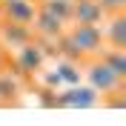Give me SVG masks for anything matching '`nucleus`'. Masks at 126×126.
<instances>
[{
  "label": "nucleus",
  "mask_w": 126,
  "mask_h": 126,
  "mask_svg": "<svg viewBox=\"0 0 126 126\" xmlns=\"http://www.w3.org/2000/svg\"><path fill=\"white\" fill-rule=\"evenodd\" d=\"M57 57H72L78 63H86L103 52V32L100 26H83V23H69L66 32L55 40Z\"/></svg>",
  "instance_id": "1"
},
{
  "label": "nucleus",
  "mask_w": 126,
  "mask_h": 126,
  "mask_svg": "<svg viewBox=\"0 0 126 126\" xmlns=\"http://www.w3.org/2000/svg\"><path fill=\"white\" fill-rule=\"evenodd\" d=\"M83 83L94 89L100 97H109V94L126 92V78L115 75V72L100 60V57H92V60L83 63Z\"/></svg>",
  "instance_id": "2"
},
{
  "label": "nucleus",
  "mask_w": 126,
  "mask_h": 126,
  "mask_svg": "<svg viewBox=\"0 0 126 126\" xmlns=\"http://www.w3.org/2000/svg\"><path fill=\"white\" fill-rule=\"evenodd\" d=\"M12 63H15V75H17V78L37 80V75L43 72V66L49 63V52H46V46L34 37V40H29V43H23L20 49H15Z\"/></svg>",
  "instance_id": "3"
},
{
  "label": "nucleus",
  "mask_w": 126,
  "mask_h": 126,
  "mask_svg": "<svg viewBox=\"0 0 126 126\" xmlns=\"http://www.w3.org/2000/svg\"><path fill=\"white\" fill-rule=\"evenodd\" d=\"M49 106H60V109H94V106H100L103 97L94 92L89 83H75V86H63L57 92H49Z\"/></svg>",
  "instance_id": "4"
},
{
  "label": "nucleus",
  "mask_w": 126,
  "mask_h": 126,
  "mask_svg": "<svg viewBox=\"0 0 126 126\" xmlns=\"http://www.w3.org/2000/svg\"><path fill=\"white\" fill-rule=\"evenodd\" d=\"M37 15V0H0V20L17 26H29Z\"/></svg>",
  "instance_id": "5"
},
{
  "label": "nucleus",
  "mask_w": 126,
  "mask_h": 126,
  "mask_svg": "<svg viewBox=\"0 0 126 126\" xmlns=\"http://www.w3.org/2000/svg\"><path fill=\"white\" fill-rule=\"evenodd\" d=\"M103 32V43L112 49H126V9L120 12H109L106 20L100 23Z\"/></svg>",
  "instance_id": "6"
},
{
  "label": "nucleus",
  "mask_w": 126,
  "mask_h": 126,
  "mask_svg": "<svg viewBox=\"0 0 126 126\" xmlns=\"http://www.w3.org/2000/svg\"><path fill=\"white\" fill-rule=\"evenodd\" d=\"M66 26H69V23H63L60 17L49 15L46 9H40V6H37L34 20H32V32H34V37H37V40H57L63 32H66Z\"/></svg>",
  "instance_id": "7"
},
{
  "label": "nucleus",
  "mask_w": 126,
  "mask_h": 126,
  "mask_svg": "<svg viewBox=\"0 0 126 126\" xmlns=\"http://www.w3.org/2000/svg\"><path fill=\"white\" fill-rule=\"evenodd\" d=\"M106 20V9L97 0H72V23L100 26Z\"/></svg>",
  "instance_id": "8"
},
{
  "label": "nucleus",
  "mask_w": 126,
  "mask_h": 126,
  "mask_svg": "<svg viewBox=\"0 0 126 126\" xmlns=\"http://www.w3.org/2000/svg\"><path fill=\"white\" fill-rule=\"evenodd\" d=\"M23 100V83L12 69H0V106H17Z\"/></svg>",
  "instance_id": "9"
},
{
  "label": "nucleus",
  "mask_w": 126,
  "mask_h": 126,
  "mask_svg": "<svg viewBox=\"0 0 126 126\" xmlns=\"http://www.w3.org/2000/svg\"><path fill=\"white\" fill-rule=\"evenodd\" d=\"M34 40V32L29 26H17V23H6V20H0V43L12 52V49H20L23 43Z\"/></svg>",
  "instance_id": "10"
},
{
  "label": "nucleus",
  "mask_w": 126,
  "mask_h": 126,
  "mask_svg": "<svg viewBox=\"0 0 126 126\" xmlns=\"http://www.w3.org/2000/svg\"><path fill=\"white\" fill-rule=\"evenodd\" d=\"M97 57H100V60L106 63V66H109L115 75L126 78V49H112V46H103V52H100Z\"/></svg>",
  "instance_id": "11"
},
{
  "label": "nucleus",
  "mask_w": 126,
  "mask_h": 126,
  "mask_svg": "<svg viewBox=\"0 0 126 126\" xmlns=\"http://www.w3.org/2000/svg\"><path fill=\"white\" fill-rule=\"evenodd\" d=\"M40 9H46L49 15L60 17L63 23H72V0H37Z\"/></svg>",
  "instance_id": "12"
},
{
  "label": "nucleus",
  "mask_w": 126,
  "mask_h": 126,
  "mask_svg": "<svg viewBox=\"0 0 126 126\" xmlns=\"http://www.w3.org/2000/svg\"><path fill=\"white\" fill-rule=\"evenodd\" d=\"M97 3L106 9V15H109V12H120V9L126 6V0H97Z\"/></svg>",
  "instance_id": "13"
},
{
  "label": "nucleus",
  "mask_w": 126,
  "mask_h": 126,
  "mask_svg": "<svg viewBox=\"0 0 126 126\" xmlns=\"http://www.w3.org/2000/svg\"><path fill=\"white\" fill-rule=\"evenodd\" d=\"M0 69H12V52L0 43Z\"/></svg>",
  "instance_id": "14"
}]
</instances>
